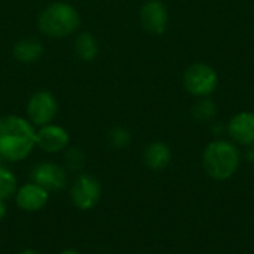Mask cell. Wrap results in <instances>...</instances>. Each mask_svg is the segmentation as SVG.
<instances>
[{
    "instance_id": "cell-4",
    "label": "cell",
    "mask_w": 254,
    "mask_h": 254,
    "mask_svg": "<svg viewBox=\"0 0 254 254\" xmlns=\"http://www.w3.org/2000/svg\"><path fill=\"white\" fill-rule=\"evenodd\" d=\"M219 82L220 79L214 67L205 63H193L183 73V88L195 98H204L214 94L219 88Z\"/></svg>"
},
{
    "instance_id": "cell-22",
    "label": "cell",
    "mask_w": 254,
    "mask_h": 254,
    "mask_svg": "<svg viewBox=\"0 0 254 254\" xmlns=\"http://www.w3.org/2000/svg\"><path fill=\"white\" fill-rule=\"evenodd\" d=\"M58 254H82L80 252H77V250H74V249H67V250H63L61 253Z\"/></svg>"
},
{
    "instance_id": "cell-14",
    "label": "cell",
    "mask_w": 254,
    "mask_h": 254,
    "mask_svg": "<svg viewBox=\"0 0 254 254\" xmlns=\"http://www.w3.org/2000/svg\"><path fill=\"white\" fill-rule=\"evenodd\" d=\"M74 52L83 63H92L98 57V42L91 31H82L74 39Z\"/></svg>"
},
{
    "instance_id": "cell-18",
    "label": "cell",
    "mask_w": 254,
    "mask_h": 254,
    "mask_svg": "<svg viewBox=\"0 0 254 254\" xmlns=\"http://www.w3.org/2000/svg\"><path fill=\"white\" fill-rule=\"evenodd\" d=\"M86 162L85 153L79 147H67L65 152V164L71 171H82Z\"/></svg>"
},
{
    "instance_id": "cell-21",
    "label": "cell",
    "mask_w": 254,
    "mask_h": 254,
    "mask_svg": "<svg viewBox=\"0 0 254 254\" xmlns=\"http://www.w3.org/2000/svg\"><path fill=\"white\" fill-rule=\"evenodd\" d=\"M18 254H42V253H40V252H37V250H33V249H25V250L19 252Z\"/></svg>"
},
{
    "instance_id": "cell-17",
    "label": "cell",
    "mask_w": 254,
    "mask_h": 254,
    "mask_svg": "<svg viewBox=\"0 0 254 254\" xmlns=\"http://www.w3.org/2000/svg\"><path fill=\"white\" fill-rule=\"evenodd\" d=\"M132 137L125 127H115L109 131V141L115 149H125L129 146Z\"/></svg>"
},
{
    "instance_id": "cell-16",
    "label": "cell",
    "mask_w": 254,
    "mask_h": 254,
    "mask_svg": "<svg viewBox=\"0 0 254 254\" xmlns=\"http://www.w3.org/2000/svg\"><path fill=\"white\" fill-rule=\"evenodd\" d=\"M18 189L16 176L4 165L0 164V199L7 201L10 199Z\"/></svg>"
},
{
    "instance_id": "cell-6",
    "label": "cell",
    "mask_w": 254,
    "mask_h": 254,
    "mask_svg": "<svg viewBox=\"0 0 254 254\" xmlns=\"http://www.w3.org/2000/svg\"><path fill=\"white\" fill-rule=\"evenodd\" d=\"M58 113V101L55 95L46 89L36 91L27 103V119L36 127L52 124Z\"/></svg>"
},
{
    "instance_id": "cell-19",
    "label": "cell",
    "mask_w": 254,
    "mask_h": 254,
    "mask_svg": "<svg viewBox=\"0 0 254 254\" xmlns=\"http://www.w3.org/2000/svg\"><path fill=\"white\" fill-rule=\"evenodd\" d=\"M246 158L249 162L254 164V143H252L250 146H247V152H246Z\"/></svg>"
},
{
    "instance_id": "cell-12",
    "label": "cell",
    "mask_w": 254,
    "mask_h": 254,
    "mask_svg": "<svg viewBox=\"0 0 254 254\" xmlns=\"http://www.w3.org/2000/svg\"><path fill=\"white\" fill-rule=\"evenodd\" d=\"M171 159H173L171 149L164 141L150 143L143 153V161H144L146 167L153 171L165 170L171 164Z\"/></svg>"
},
{
    "instance_id": "cell-1",
    "label": "cell",
    "mask_w": 254,
    "mask_h": 254,
    "mask_svg": "<svg viewBox=\"0 0 254 254\" xmlns=\"http://www.w3.org/2000/svg\"><path fill=\"white\" fill-rule=\"evenodd\" d=\"M36 149V127L19 115L0 118V158L6 162H21Z\"/></svg>"
},
{
    "instance_id": "cell-2",
    "label": "cell",
    "mask_w": 254,
    "mask_h": 254,
    "mask_svg": "<svg viewBox=\"0 0 254 254\" xmlns=\"http://www.w3.org/2000/svg\"><path fill=\"white\" fill-rule=\"evenodd\" d=\"M79 10L67 1H52L42 9L37 18L39 30L51 39H64L74 34L80 27Z\"/></svg>"
},
{
    "instance_id": "cell-7",
    "label": "cell",
    "mask_w": 254,
    "mask_h": 254,
    "mask_svg": "<svg viewBox=\"0 0 254 254\" xmlns=\"http://www.w3.org/2000/svg\"><path fill=\"white\" fill-rule=\"evenodd\" d=\"M138 21L146 33L152 36H162L170 22L168 7L162 0H146L140 7Z\"/></svg>"
},
{
    "instance_id": "cell-5",
    "label": "cell",
    "mask_w": 254,
    "mask_h": 254,
    "mask_svg": "<svg viewBox=\"0 0 254 254\" xmlns=\"http://www.w3.org/2000/svg\"><path fill=\"white\" fill-rule=\"evenodd\" d=\"M101 183L100 180L88 173H80L71 183L70 199L77 210L89 211L95 208L101 199Z\"/></svg>"
},
{
    "instance_id": "cell-10",
    "label": "cell",
    "mask_w": 254,
    "mask_h": 254,
    "mask_svg": "<svg viewBox=\"0 0 254 254\" xmlns=\"http://www.w3.org/2000/svg\"><path fill=\"white\" fill-rule=\"evenodd\" d=\"M70 144V134L64 127L48 124L36 129V147L46 153H60Z\"/></svg>"
},
{
    "instance_id": "cell-23",
    "label": "cell",
    "mask_w": 254,
    "mask_h": 254,
    "mask_svg": "<svg viewBox=\"0 0 254 254\" xmlns=\"http://www.w3.org/2000/svg\"><path fill=\"white\" fill-rule=\"evenodd\" d=\"M222 129H223L222 124H220V125H219V124H216V127H214V134H219V132H222Z\"/></svg>"
},
{
    "instance_id": "cell-11",
    "label": "cell",
    "mask_w": 254,
    "mask_h": 254,
    "mask_svg": "<svg viewBox=\"0 0 254 254\" xmlns=\"http://www.w3.org/2000/svg\"><path fill=\"white\" fill-rule=\"evenodd\" d=\"M226 131L234 143L241 146H250L254 143L253 112H240L232 116L226 125Z\"/></svg>"
},
{
    "instance_id": "cell-13",
    "label": "cell",
    "mask_w": 254,
    "mask_h": 254,
    "mask_svg": "<svg viewBox=\"0 0 254 254\" xmlns=\"http://www.w3.org/2000/svg\"><path fill=\"white\" fill-rule=\"evenodd\" d=\"M43 45L40 40L34 37H22L19 39L12 49L13 58L21 64H33L39 61L43 55Z\"/></svg>"
},
{
    "instance_id": "cell-20",
    "label": "cell",
    "mask_w": 254,
    "mask_h": 254,
    "mask_svg": "<svg viewBox=\"0 0 254 254\" xmlns=\"http://www.w3.org/2000/svg\"><path fill=\"white\" fill-rule=\"evenodd\" d=\"M6 213H7V208H6V201H1L0 199V222L6 217Z\"/></svg>"
},
{
    "instance_id": "cell-3",
    "label": "cell",
    "mask_w": 254,
    "mask_h": 254,
    "mask_svg": "<svg viewBox=\"0 0 254 254\" xmlns=\"http://www.w3.org/2000/svg\"><path fill=\"white\" fill-rule=\"evenodd\" d=\"M241 153L235 143L229 140H214L207 144L202 153V165L205 173L219 182L229 180L238 170Z\"/></svg>"
},
{
    "instance_id": "cell-8",
    "label": "cell",
    "mask_w": 254,
    "mask_h": 254,
    "mask_svg": "<svg viewBox=\"0 0 254 254\" xmlns=\"http://www.w3.org/2000/svg\"><path fill=\"white\" fill-rule=\"evenodd\" d=\"M31 182L45 188L49 193L58 192L67 188L68 185V173L64 167L55 162H40L33 167L30 173Z\"/></svg>"
},
{
    "instance_id": "cell-9",
    "label": "cell",
    "mask_w": 254,
    "mask_h": 254,
    "mask_svg": "<svg viewBox=\"0 0 254 254\" xmlns=\"http://www.w3.org/2000/svg\"><path fill=\"white\" fill-rule=\"evenodd\" d=\"M15 204L19 210L25 213L42 211L49 202V192L34 182H27L22 186H18L15 195Z\"/></svg>"
},
{
    "instance_id": "cell-15",
    "label": "cell",
    "mask_w": 254,
    "mask_h": 254,
    "mask_svg": "<svg viewBox=\"0 0 254 254\" xmlns=\"http://www.w3.org/2000/svg\"><path fill=\"white\" fill-rule=\"evenodd\" d=\"M217 113H219L217 104L210 97L196 98V103L192 106V116L195 121H198L201 124L213 122L216 119Z\"/></svg>"
}]
</instances>
